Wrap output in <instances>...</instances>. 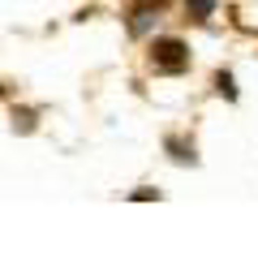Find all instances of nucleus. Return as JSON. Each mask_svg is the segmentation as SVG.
I'll list each match as a JSON object with an SVG mask.
<instances>
[{
    "mask_svg": "<svg viewBox=\"0 0 258 258\" xmlns=\"http://www.w3.org/2000/svg\"><path fill=\"white\" fill-rule=\"evenodd\" d=\"M155 64H159V69H168V74H181L185 64H189V56H185V43H176V39H164V43L155 47Z\"/></svg>",
    "mask_w": 258,
    "mask_h": 258,
    "instance_id": "1",
    "label": "nucleus"
},
{
    "mask_svg": "<svg viewBox=\"0 0 258 258\" xmlns=\"http://www.w3.org/2000/svg\"><path fill=\"white\" fill-rule=\"evenodd\" d=\"M189 9L198 13V18H211V9H215V0H189Z\"/></svg>",
    "mask_w": 258,
    "mask_h": 258,
    "instance_id": "2",
    "label": "nucleus"
}]
</instances>
